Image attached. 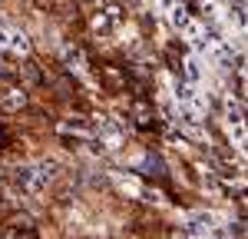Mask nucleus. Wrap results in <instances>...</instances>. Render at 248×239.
Segmentation results:
<instances>
[{"instance_id":"13","label":"nucleus","mask_w":248,"mask_h":239,"mask_svg":"<svg viewBox=\"0 0 248 239\" xmlns=\"http://www.w3.org/2000/svg\"><path fill=\"white\" fill-rule=\"evenodd\" d=\"M172 239H186V236H179V233H175V236H172Z\"/></svg>"},{"instance_id":"3","label":"nucleus","mask_w":248,"mask_h":239,"mask_svg":"<svg viewBox=\"0 0 248 239\" xmlns=\"http://www.w3.org/2000/svg\"><path fill=\"white\" fill-rule=\"evenodd\" d=\"M57 130L63 137H90V133H93V123L83 120V117H70V120H63Z\"/></svg>"},{"instance_id":"5","label":"nucleus","mask_w":248,"mask_h":239,"mask_svg":"<svg viewBox=\"0 0 248 239\" xmlns=\"http://www.w3.org/2000/svg\"><path fill=\"white\" fill-rule=\"evenodd\" d=\"M189 20H192V17H189V7H186V0H175V7L169 10V23L175 27V30H182Z\"/></svg>"},{"instance_id":"12","label":"nucleus","mask_w":248,"mask_h":239,"mask_svg":"<svg viewBox=\"0 0 248 239\" xmlns=\"http://www.w3.org/2000/svg\"><path fill=\"white\" fill-rule=\"evenodd\" d=\"M3 239H30V233H23V236H17V226H10V229L3 233Z\"/></svg>"},{"instance_id":"2","label":"nucleus","mask_w":248,"mask_h":239,"mask_svg":"<svg viewBox=\"0 0 248 239\" xmlns=\"http://www.w3.org/2000/svg\"><path fill=\"white\" fill-rule=\"evenodd\" d=\"M93 133L99 137V146H106V150H119V143H123V126L106 113L93 117Z\"/></svg>"},{"instance_id":"1","label":"nucleus","mask_w":248,"mask_h":239,"mask_svg":"<svg viewBox=\"0 0 248 239\" xmlns=\"http://www.w3.org/2000/svg\"><path fill=\"white\" fill-rule=\"evenodd\" d=\"M53 176H57V159H43L33 166H20L14 179H17V189L23 196H40Z\"/></svg>"},{"instance_id":"11","label":"nucleus","mask_w":248,"mask_h":239,"mask_svg":"<svg viewBox=\"0 0 248 239\" xmlns=\"http://www.w3.org/2000/svg\"><path fill=\"white\" fill-rule=\"evenodd\" d=\"M133 113H136V120H139V126H149V110H146V106H136Z\"/></svg>"},{"instance_id":"9","label":"nucleus","mask_w":248,"mask_h":239,"mask_svg":"<svg viewBox=\"0 0 248 239\" xmlns=\"http://www.w3.org/2000/svg\"><path fill=\"white\" fill-rule=\"evenodd\" d=\"M119 186H123L126 193H133V196H139V183H136V179H129V176H119Z\"/></svg>"},{"instance_id":"7","label":"nucleus","mask_w":248,"mask_h":239,"mask_svg":"<svg viewBox=\"0 0 248 239\" xmlns=\"http://www.w3.org/2000/svg\"><path fill=\"white\" fill-rule=\"evenodd\" d=\"M186 77H189V83H199V80H202V60L199 57L186 60Z\"/></svg>"},{"instance_id":"8","label":"nucleus","mask_w":248,"mask_h":239,"mask_svg":"<svg viewBox=\"0 0 248 239\" xmlns=\"http://www.w3.org/2000/svg\"><path fill=\"white\" fill-rule=\"evenodd\" d=\"M30 50V40L23 37V34H17L14 30V43H10V53H27Z\"/></svg>"},{"instance_id":"4","label":"nucleus","mask_w":248,"mask_h":239,"mask_svg":"<svg viewBox=\"0 0 248 239\" xmlns=\"http://www.w3.org/2000/svg\"><path fill=\"white\" fill-rule=\"evenodd\" d=\"M63 60L70 63V70H73V73L86 77V60H83V50H79V47H63Z\"/></svg>"},{"instance_id":"6","label":"nucleus","mask_w":248,"mask_h":239,"mask_svg":"<svg viewBox=\"0 0 248 239\" xmlns=\"http://www.w3.org/2000/svg\"><path fill=\"white\" fill-rule=\"evenodd\" d=\"M27 103V97H23V90H3V97H0V106L7 110V113H14V110H20Z\"/></svg>"},{"instance_id":"10","label":"nucleus","mask_w":248,"mask_h":239,"mask_svg":"<svg viewBox=\"0 0 248 239\" xmlns=\"http://www.w3.org/2000/svg\"><path fill=\"white\" fill-rule=\"evenodd\" d=\"M10 43H14V30L0 27V50H10Z\"/></svg>"}]
</instances>
